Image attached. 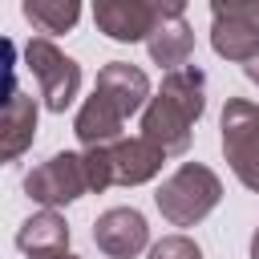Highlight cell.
Wrapping results in <instances>:
<instances>
[{
  "label": "cell",
  "mask_w": 259,
  "mask_h": 259,
  "mask_svg": "<svg viewBox=\"0 0 259 259\" xmlns=\"http://www.w3.org/2000/svg\"><path fill=\"white\" fill-rule=\"evenodd\" d=\"M243 77H247L251 85H259V53H255V57H251V61L243 65Z\"/></svg>",
  "instance_id": "17"
},
{
  "label": "cell",
  "mask_w": 259,
  "mask_h": 259,
  "mask_svg": "<svg viewBox=\"0 0 259 259\" xmlns=\"http://www.w3.org/2000/svg\"><path fill=\"white\" fill-rule=\"evenodd\" d=\"M162 20V0H97L93 4V24L97 32H105L117 45H134V40H150L154 24Z\"/></svg>",
  "instance_id": "9"
},
{
  "label": "cell",
  "mask_w": 259,
  "mask_h": 259,
  "mask_svg": "<svg viewBox=\"0 0 259 259\" xmlns=\"http://www.w3.org/2000/svg\"><path fill=\"white\" fill-rule=\"evenodd\" d=\"M93 89L105 93L125 117L142 113V109L150 105V97H154V93H150V77H146L138 65H130V61H109V65H101Z\"/></svg>",
  "instance_id": "12"
},
{
  "label": "cell",
  "mask_w": 259,
  "mask_h": 259,
  "mask_svg": "<svg viewBox=\"0 0 259 259\" xmlns=\"http://www.w3.org/2000/svg\"><path fill=\"white\" fill-rule=\"evenodd\" d=\"M202 113H206V73L198 65L162 73L158 93L142 109V138L154 142L166 158H182L190 150V134Z\"/></svg>",
  "instance_id": "1"
},
{
  "label": "cell",
  "mask_w": 259,
  "mask_h": 259,
  "mask_svg": "<svg viewBox=\"0 0 259 259\" xmlns=\"http://www.w3.org/2000/svg\"><path fill=\"white\" fill-rule=\"evenodd\" d=\"M146 259H202V247L190 235H162Z\"/></svg>",
  "instance_id": "16"
},
{
  "label": "cell",
  "mask_w": 259,
  "mask_h": 259,
  "mask_svg": "<svg viewBox=\"0 0 259 259\" xmlns=\"http://www.w3.org/2000/svg\"><path fill=\"white\" fill-rule=\"evenodd\" d=\"M210 49L223 61L247 65L259 53V0H214L210 4Z\"/></svg>",
  "instance_id": "7"
},
{
  "label": "cell",
  "mask_w": 259,
  "mask_h": 259,
  "mask_svg": "<svg viewBox=\"0 0 259 259\" xmlns=\"http://www.w3.org/2000/svg\"><path fill=\"white\" fill-rule=\"evenodd\" d=\"M85 158V174H89V190H109V186H142V182H150L158 170H162V162H166V154L154 146V142H146L142 134L138 138H121V142H113V146H93V150H85L81 154Z\"/></svg>",
  "instance_id": "2"
},
{
  "label": "cell",
  "mask_w": 259,
  "mask_h": 259,
  "mask_svg": "<svg viewBox=\"0 0 259 259\" xmlns=\"http://www.w3.org/2000/svg\"><path fill=\"white\" fill-rule=\"evenodd\" d=\"M24 69L32 73L49 113H65L73 105V97L81 89V65L69 53H61L49 36H32L24 45Z\"/></svg>",
  "instance_id": "5"
},
{
  "label": "cell",
  "mask_w": 259,
  "mask_h": 259,
  "mask_svg": "<svg viewBox=\"0 0 259 259\" xmlns=\"http://www.w3.org/2000/svg\"><path fill=\"white\" fill-rule=\"evenodd\" d=\"M20 12L36 32H69L81 20V4L77 0H24Z\"/></svg>",
  "instance_id": "15"
},
{
  "label": "cell",
  "mask_w": 259,
  "mask_h": 259,
  "mask_svg": "<svg viewBox=\"0 0 259 259\" xmlns=\"http://www.w3.org/2000/svg\"><path fill=\"white\" fill-rule=\"evenodd\" d=\"M65 259H81V255H65Z\"/></svg>",
  "instance_id": "19"
},
{
  "label": "cell",
  "mask_w": 259,
  "mask_h": 259,
  "mask_svg": "<svg viewBox=\"0 0 259 259\" xmlns=\"http://www.w3.org/2000/svg\"><path fill=\"white\" fill-rule=\"evenodd\" d=\"M0 138H4V162H16L32 146V138H36V101L16 89L12 73H8V97H4Z\"/></svg>",
  "instance_id": "14"
},
{
  "label": "cell",
  "mask_w": 259,
  "mask_h": 259,
  "mask_svg": "<svg viewBox=\"0 0 259 259\" xmlns=\"http://www.w3.org/2000/svg\"><path fill=\"white\" fill-rule=\"evenodd\" d=\"M251 259H259V227H255V235H251Z\"/></svg>",
  "instance_id": "18"
},
{
  "label": "cell",
  "mask_w": 259,
  "mask_h": 259,
  "mask_svg": "<svg viewBox=\"0 0 259 259\" xmlns=\"http://www.w3.org/2000/svg\"><path fill=\"white\" fill-rule=\"evenodd\" d=\"M93 243L109 259H134L146 247H154L150 243V223H146V214L138 206H109V210H101L97 223H93Z\"/></svg>",
  "instance_id": "8"
},
{
  "label": "cell",
  "mask_w": 259,
  "mask_h": 259,
  "mask_svg": "<svg viewBox=\"0 0 259 259\" xmlns=\"http://www.w3.org/2000/svg\"><path fill=\"white\" fill-rule=\"evenodd\" d=\"M24 194L32 202H40V210H57L77 202L81 194H89V174H85V158L73 150L49 154L45 162H36L24 174Z\"/></svg>",
  "instance_id": "6"
},
{
  "label": "cell",
  "mask_w": 259,
  "mask_h": 259,
  "mask_svg": "<svg viewBox=\"0 0 259 259\" xmlns=\"http://www.w3.org/2000/svg\"><path fill=\"white\" fill-rule=\"evenodd\" d=\"M219 142L235 178L259 194V105L251 97H227L219 113Z\"/></svg>",
  "instance_id": "4"
},
{
  "label": "cell",
  "mask_w": 259,
  "mask_h": 259,
  "mask_svg": "<svg viewBox=\"0 0 259 259\" xmlns=\"http://www.w3.org/2000/svg\"><path fill=\"white\" fill-rule=\"evenodd\" d=\"M121 125H125V113H121L105 93H97V89L81 101V109H77V117H73V134H77V142H81L85 150L121 142Z\"/></svg>",
  "instance_id": "13"
},
{
  "label": "cell",
  "mask_w": 259,
  "mask_h": 259,
  "mask_svg": "<svg viewBox=\"0 0 259 259\" xmlns=\"http://www.w3.org/2000/svg\"><path fill=\"white\" fill-rule=\"evenodd\" d=\"M219 202H223V182L202 162H182L170 178H162V186L154 194V206L162 210V219L170 227H194Z\"/></svg>",
  "instance_id": "3"
},
{
  "label": "cell",
  "mask_w": 259,
  "mask_h": 259,
  "mask_svg": "<svg viewBox=\"0 0 259 259\" xmlns=\"http://www.w3.org/2000/svg\"><path fill=\"white\" fill-rule=\"evenodd\" d=\"M146 49H150V61L162 65L166 73L190 65V57H194V28L186 24V4L182 0H162V20L154 24Z\"/></svg>",
  "instance_id": "10"
},
{
  "label": "cell",
  "mask_w": 259,
  "mask_h": 259,
  "mask_svg": "<svg viewBox=\"0 0 259 259\" xmlns=\"http://www.w3.org/2000/svg\"><path fill=\"white\" fill-rule=\"evenodd\" d=\"M69 223L57 210H32L16 227V247L28 259H65L69 255Z\"/></svg>",
  "instance_id": "11"
}]
</instances>
